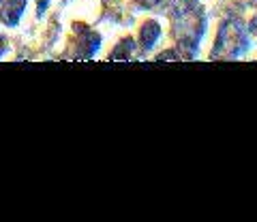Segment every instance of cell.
Returning <instances> with one entry per match:
<instances>
[{"mask_svg": "<svg viewBox=\"0 0 257 222\" xmlns=\"http://www.w3.org/2000/svg\"><path fill=\"white\" fill-rule=\"evenodd\" d=\"M135 50V45H133V38H124L122 43H120L114 52H111L109 58H114V60H128L131 58V54Z\"/></svg>", "mask_w": 257, "mask_h": 222, "instance_id": "4", "label": "cell"}, {"mask_svg": "<svg viewBox=\"0 0 257 222\" xmlns=\"http://www.w3.org/2000/svg\"><path fill=\"white\" fill-rule=\"evenodd\" d=\"M248 32H253V34L257 36V15L251 20V24H248Z\"/></svg>", "mask_w": 257, "mask_h": 222, "instance_id": "6", "label": "cell"}, {"mask_svg": "<svg viewBox=\"0 0 257 222\" xmlns=\"http://www.w3.org/2000/svg\"><path fill=\"white\" fill-rule=\"evenodd\" d=\"M248 50V34L240 22H225L219 30L212 58H236Z\"/></svg>", "mask_w": 257, "mask_h": 222, "instance_id": "1", "label": "cell"}, {"mask_svg": "<svg viewBox=\"0 0 257 222\" xmlns=\"http://www.w3.org/2000/svg\"><path fill=\"white\" fill-rule=\"evenodd\" d=\"M0 2H3V0H0Z\"/></svg>", "mask_w": 257, "mask_h": 222, "instance_id": "10", "label": "cell"}, {"mask_svg": "<svg viewBox=\"0 0 257 222\" xmlns=\"http://www.w3.org/2000/svg\"><path fill=\"white\" fill-rule=\"evenodd\" d=\"M142 2L146 4V6H157V4L163 2V0H142Z\"/></svg>", "mask_w": 257, "mask_h": 222, "instance_id": "8", "label": "cell"}, {"mask_svg": "<svg viewBox=\"0 0 257 222\" xmlns=\"http://www.w3.org/2000/svg\"><path fill=\"white\" fill-rule=\"evenodd\" d=\"M47 4H50V0H39V15H43V11L47 9Z\"/></svg>", "mask_w": 257, "mask_h": 222, "instance_id": "7", "label": "cell"}, {"mask_svg": "<svg viewBox=\"0 0 257 222\" xmlns=\"http://www.w3.org/2000/svg\"><path fill=\"white\" fill-rule=\"evenodd\" d=\"M170 58H172V60H178V54L165 52V54H159V56H157V60H159V62H161V60H170Z\"/></svg>", "mask_w": 257, "mask_h": 222, "instance_id": "5", "label": "cell"}, {"mask_svg": "<svg viewBox=\"0 0 257 222\" xmlns=\"http://www.w3.org/2000/svg\"><path fill=\"white\" fill-rule=\"evenodd\" d=\"M5 54V47H3V43H0V56H3Z\"/></svg>", "mask_w": 257, "mask_h": 222, "instance_id": "9", "label": "cell"}, {"mask_svg": "<svg viewBox=\"0 0 257 222\" xmlns=\"http://www.w3.org/2000/svg\"><path fill=\"white\" fill-rule=\"evenodd\" d=\"M26 2L28 0H7V4L3 9V22L7 26H15L20 22L24 9H26Z\"/></svg>", "mask_w": 257, "mask_h": 222, "instance_id": "2", "label": "cell"}, {"mask_svg": "<svg viewBox=\"0 0 257 222\" xmlns=\"http://www.w3.org/2000/svg\"><path fill=\"white\" fill-rule=\"evenodd\" d=\"M159 36H161V26L155 22V20H148L146 24L142 26V47L144 50H152L155 47V43L159 41Z\"/></svg>", "mask_w": 257, "mask_h": 222, "instance_id": "3", "label": "cell"}]
</instances>
